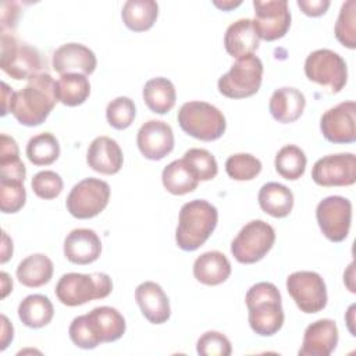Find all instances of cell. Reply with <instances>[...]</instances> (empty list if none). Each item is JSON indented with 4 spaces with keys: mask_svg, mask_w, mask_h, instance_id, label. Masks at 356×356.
<instances>
[{
    "mask_svg": "<svg viewBox=\"0 0 356 356\" xmlns=\"http://www.w3.org/2000/svg\"><path fill=\"white\" fill-rule=\"evenodd\" d=\"M124 316L114 307L99 306L75 317L68 328L72 343L81 349H95L103 342H114L125 332Z\"/></svg>",
    "mask_w": 356,
    "mask_h": 356,
    "instance_id": "6da1fadb",
    "label": "cell"
},
{
    "mask_svg": "<svg viewBox=\"0 0 356 356\" xmlns=\"http://www.w3.org/2000/svg\"><path fill=\"white\" fill-rule=\"evenodd\" d=\"M57 102L56 82L49 72H39L14 92L10 111L25 127H38L46 121Z\"/></svg>",
    "mask_w": 356,
    "mask_h": 356,
    "instance_id": "7a4b0ae2",
    "label": "cell"
},
{
    "mask_svg": "<svg viewBox=\"0 0 356 356\" xmlns=\"http://www.w3.org/2000/svg\"><path fill=\"white\" fill-rule=\"evenodd\" d=\"M218 221L217 209L203 199L185 203L179 210L175 242L179 249L193 252L214 232Z\"/></svg>",
    "mask_w": 356,
    "mask_h": 356,
    "instance_id": "3957f363",
    "label": "cell"
},
{
    "mask_svg": "<svg viewBox=\"0 0 356 356\" xmlns=\"http://www.w3.org/2000/svg\"><path fill=\"white\" fill-rule=\"evenodd\" d=\"M249 310V325L260 337L277 334L284 324L281 293L271 282H257L245 296Z\"/></svg>",
    "mask_w": 356,
    "mask_h": 356,
    "instance_id": "277c9868",
    "label": "cell"
},
{
    "mask_svg": "<svg viewBox=\"0 0 356 356\" xmlns=\"http://www.w3.org/2000/svg\"><path fill=\"white\" fill-rule=\"evenodd\" d=\"M113 291V281L106 273H68L56 285V296L65 306H81L95 299H104Z\"/></svg>",
    "mask_w": 356,
    "mask_h": 356,
    "instance_id": "5b68a950",
    "label": "cell"
},
{
    "mask_svg": "<svg viewBox=\"0 0 356 356\" xmlns=\"http://www.w3.org/2000/svg\"><path fill=\"white\" fill-rule=\"evenodd\" d=\"M181 129L203 142H211L222 136L227 128L224 114L206 102H186L178 111Z\"/></svg>",
    "mask_w": 356,
    "mask_h": 356,
    "instance_id": "8992f818",
    "label": "cell"
},
{
    "mask_svg": "<svg viewBox=\"0 0 356 356\" xmlns=\"http://www.w3.org/2000/svg\"><path fill=\"white\" fill-rule=\"evenodd\" d=\"M263 79V63L254 54H248L231 65L229 71L220 76L217 86L228 99L250 97L260 89Z\"/></svg>",
    "mask_w": 356,
    "mask_h": 356,
    "instance_id": "52a82bcc",
    "label": "cell"
},
{
    "mask_svg": "<svg viewBox=\"0 0 356 356\" xmlns=\"http://www.w3.org/2000/svg\"><path fill=\"white\" fill-rule=\"evenodd\" d=\"M0 67L13 79L21 81L39 74L43 61L36 47L19 42L13 33H1Z\"/></svg>",
    "mask_w": 356,
    "mask_h": 356,
    "instance_id": "ba28073f",
    "label": "cell"
},
{
    "mask_svg": "<svg viewBox=\"0 0 356 356\" xmlns=\"http://www.w3.org/2000/svg\"><path fill=\"white\" fill-rule=\"evenodd\" d=\"M274 242V228L263 220H252L241 228L231 242V253L236 261L253 264L270 252Z\"/></svg>",
    "mask_w": 356,
    "mask_h": 356,
    "instance_id": "9c48e42d",
    "label": "cell"
},
{
    "mask_svg": "<svg viewBox=\"0 0 356 356\" xmlns=\"http://www.w3.org/2000/svg\"><path fill=\"white\" fill-rule=\"evenodd\" d=\"M110 199V186L99 178H85L75 184L67 196L65 206L70 214L79 220L93 218L100 214Z\"/></svg>",
    "mask_w": 356,
    "mask_h": 356,
    "instance_id": "30bf717a",
    "label": "cell"
},
{
    "mask_svg": "<svg viewBox=\"0 0 356 356\" xmlns=\"http://www.w3.org/2000/svg\"><path fill=\"white\" fill-rule=\"evenodd\" d=\"M305 74L309 81L327 88L331 93L341 92L348 81L345 60L330 49L312 51L305 61Z\"/></svg>",
    "mask_w": 356,
    "mask_h": 356,
    "instance_id": "8fae6325",
    "label": "cell"
},
{
    "mask_svg": "<svg viewBox=\"0 0 356 356\" xmlns=\"http://www.w3.org/2000/svg\"><path fill=\"white\" fill-rule=\"evenodd\" d=\"M286 291L300 312L312 314L327 305L325 282L318 273L295 271L286 278Z\"/></svg>",
    "mask_w": 356,
    "mask_h": 356,
    "instance_id": "7c38bea8",
    "label": "cell"
},
{
    "mask_svg": "<svg viewBox=\"0 0 356 356\" xmlns=\"http://www.w3.org/2000/svg\"><path fill=\"white\" fill-rule=\"evenodd\" d=\"M316 218L324 236L331 242L346 239L352 222V203L343 196H327L316 207Z\"/></svg>",
    "mask_w": 356,
    "mask_h": 356,
    "instance_id": "4fadbf2b",
    "label": "cell"
},
{
    "mask_svg": "<svg viewBox=\"0 0 356 356\" xmlns=\"http://www.w3.org/2000/svg\"><path fill=\"white\" fill-rule=\"evenodd\" d=\"M253 7V26L259 39L273 42L285 36L291 26V11L286 0H254Z\"/></svg>",
    "mask_w": 356,
    "mask_h": 356,
    "instance_id": "5bb4252c",
    "label": "cell"
},
{
    "mask_svg": "<svg viewBox=\"0 0 356 356\" xmlns=\"http://www.w3.org/2000/svg\"><path fill=\"white\" fill-rule=\"evenodd\" d=\"M312 178L320 186H349L356 182V156L353 153L328 154L312 168Z\"/></svg>",
    "mask_w": 356,
    "mask_h": 356,
    "instance_id": "9a60e30c",
    "label": "cell"
},
{
    "mask_svg": "<svg viewBox=\"0 0 356 356\" xmlns=\"http://www.w3.org/2000/svg\"><path fill=\"white\" fill-rule=\"evenodd\" d=\"M323 136L332 143H353L356 140V103L342 102L328 108L320 120Z\"/></svg>",
    "mask_w": 356,
    "mask_h": 356,
    "instance_id": "2e32d148",
    "label": "cell"
},
{
    "mask_svg": "<svg viewBox=\"0 0 356 356\" xmlns=\"http://www.w3.org/2000/svg\"><path fill=\"white\" fill-rule=\"evenodd\" d=\"M136 145L143 157L161 160L174 149L172 128L161 120H149L139 128Z\"/></svg>",
    "mask_w": 356,
    "mask_h": 356,
    "instance_id": "e0dca14e",
    "label": "cell"
},
{
    "mask_svg": "<svg viewBox=\"0 0 356 356\" xmlns=\"http://www.w3.org/2000/svg\"><path fill=\"white\" fill-rule=\"evenodd\" d=\"M338 343V327L334 320L320 318L309 324L303 334L300 356H330Z\"/></svg>",
    "mask_w": 356,
    "mask_h": 356,
    "instance_id": "ac0fdd59",
    "label": "cell"
},
{
    "mask_svg": "<svg viewBox=\"0 0 356 356\" xmlns=\"http://www.w3.org/2000/svg\"><path fill=\"white\" fill-rule=\"evenodd\" d=\"M53 70L60 75L83 74L90 75L97 65L95 53L81 43H65L53 53Z\"/></svg>",
    "mask_w": 356,
    "mask_h": 356,
    "instance_id": "d6986e66",
    "label": "cell"
},
{
    "mask_svg": "<svg viewBox=\"0 0 356 356\" xmlns=\"http://www.w3.org/2000/svg\"><path fill=\"white\" fill-rule=\"evenodd\" d=\"M102 253L99 235L89 228L72 229L64 239V256L74 264H90Z\"/></svg>",
    "mask_w": 356,
    "mask_h": 356,
    "instance_id": "ffe728a7",
    "label": "cell"
},
{
    "mask_svg": "<svg viewBox=\"0 0 356 356\" xmlns=\"http://www.w3.org/2000/svg\"><path fill=\"white\" fill-rule=\"evenodd\" d=\"M135 299L142 314L149 323L163 324L170 318V300L159 284L153 281L139 284L135 289Z\"/></svg>",
    "mask_w": 356,
    "mask_h": 356,
    "instance_id": "44dd1931",
    "label": "cell"
},
{
    "mask_svg": "<svg viewBox=\"0 0 356 356\" xmlns=\"http://www.w3.org/2000/svg\"><path fill=\"white\" fill-rule=\"evenodd\" d=\"M88 165L100 174H117L124 163V156L120 145L108 136L95 138L86 152Z\"/></svg>",
    "mask_w": 356,
    "mask_h": 356,
    "instance_id": "7402d4cb",
    "label": "cell"
},
{
    "mask_svg": "<svg viewBox=\"0 0 356 356\" xmlns=\"http://www.w3.org/2000/svg\"><path fill=\"white\" fill-rule=\"evenodd\" d=\"M306 106L305 95L296 88L284 86L275 89L268 102V110L274 120L282 124L296 121Z\"/></svg>",
    "mask_w": 356,
    "mask_h": 356,
    "instance_id": "603a6c76",
    "label": "cell"
},
{
    "mask_svg": "<svg viewBox=\"0 0 356 356\" xmlns=\"http://www.w3.org/2000/svg\"><path fill=\"white\" fill-rule=\"evenodd\" d=\"M224 46L227 53L235 58L253 54L259 47V36L253 26V21L242 18L232 22L225 31Z\"/></svg>",
    "mask_w": 356,
    "mask_h": 356,
    "instance_id": "cb8c5ba5",
    "label": "cell"
},
{
    "mask_svg": "<svg viewBox=\"0 0 356 356\" xmlns=\"http://www.w3.org/2000/svg\"><path fill=\"white\" fill-rule=\"evenodd\" d=\"M231 275V263L218 250L200 254L193 263V277L204 285H220Z\"/></svg>",
    "mask_w": 356,
    "mask_h": 356,
    "instance_id": "d4e9b609",
    "label": "cell"
},
{
    "mask_svg": "<svg viewBox=\"0 0 356 356\" xmlns=\"http://www.w3.org/2000/svg\"><path fill=\"white\" fill-rule=\"evenodd\" d=\"M260 209L275 218L286 217L293 207L292 191L278 182L264 184L257 195Z\"/></svg>",
    "mask_w": 356,
    "mask_h": 356,
    "instance_id": "484cf974",
    "label": "cell"
},
{
    "mask_svg": "<svg viewBox=\"0 0 356 356\" xmlns=\"http://www.w3.org/2000/svg\"><path fill=\"white\" fill-rule=\"evenodd\" d=\"M53 271V261L43 253H35L21 260L17 267V278L28 288H39L51 280Z\"/></svg>",
    "mask_w": 356,
    "mask_h": 356,
    "instance_id": "4316f807",
    "label": "cell"
},
{
    "mask_svg": "<svg viewBox=\"0 0 356 356\" xmlns=\"http://www.w3.org/2000/svg\"><path fill=\"white\" fill-rule=\"evenodd\" d=\"M142 95L147 108L156 114L168 113L175 106L177 100L174 83L163 76L149 79L143 86Z\"/></svg>",
    "mask_w": 356,
    "mask_h": 356,
    "instance_id": "83f0119b",
    "label": "cell"
},
{
    "mask_svg": "<svg viewBox=\"0 0 356 356\" xmlns=\"http://www.w3.org/2000/svg\"><path fill=\"white\" fill-rule=\"evenodd\" d=\"M159 15V6L154 0H128L122 6L121 17L125 26L134 32L150 29Z\"/></svg>",
    "mask_w": 356,
    "mask_h": 356,
    "instance_id": "f1b7e54d",
    "label": "cell"
},
{
    "mask_svg": "<svg viewBox=\"0 0 356 356\" xmlns=\"http://www.w3.org/2000/svg\"><path fill=\"white\" fill-rule=\"evenodd\" d=\"M53 316V303L44 295H28L21 300L18 306V317L29 328H42L47 325Z\"/></svg>",
    "mask_w": 356,
    "mask_h": 356,
    "instance_id": "f546056e",
    "label": "cell"
},
{
    "mask_svg": "<svg viewBox=\"0 0 356 356\" xmlns=\"http://www.w3.org/2000/svg\"><path fill=\"white\" fill-rule=\"evenodd\" d=\"M90 95V83L83 74H64L56 81L57 102L68 107L82 104Z\"/></svg>",
    "mask_w": 356,
    "mask_h": 356,
    "instance_id": "4dcf8cb0",
    "label": "cell"
},
{
    "mask_svg": "<svg viewBox=\"0 0 356 356\" xmlns=\"http://www.w3.org/2000/svg\"><path fill=\"white\" fill-rule=\"evenodd\" d=\"M161 181L164 188L177 196L193 192L199 185V179L184 159L167 164L161 172Z\"/></svg>",
    "mask_w": 356,
    "mask_h": 356,
    "instance_id": "1f68e13d",
    "label": "cell"
},
{
    "mask_svg": "<svg viewBox=\"0 0 356 356\" xmlns=\"http://www.w3.org/2000/svg\"><path fill=\"white\" fill-rule=\"evenodd\" d=\"M0 143V179L25 181L26 170L19 159V149L14 138L1 134Z\"/></svg>",
    "mask_w": 356,
    "mask_h": 356,
    "instance_id": "d6a6232c",
    "label": "cell"
},
{
    "mask_svg": "<svg viewBox=\"0 0 356 356\" xmlns=\"http://www.w3.org/2000/svg\"><path fill=\"white\" fill-rule=\"evenodd\" d=\"M26 157L35 165L53 164L60 156L57 138L50 132H42L32 136L26 143Z\"/></svg>",
    "mask_w": 356,
    "mask_h": 356,
    "instance_id": "836d02e7",
    "label": "cell"
},
{
    "mask_svg": "<svg viewBox=\"0 0 356 356\" xmlns=\"http://www.w3.org/2000/svg\"><path fill=\"white\" fill-rule=\"evenodd\" d=\"M306 154L296 145H285L275 154V171L288 181L299 179L306 170Z\"/></svg>",
    "mask_w": 356,
    "mask_h": 356,
    "instance_id": "e575fe53",
    "label": "cell"
},
{
    "mask_svg": "<svg viewBox=\"0 0 356 356\" xmlns=\"http://www.w3.org/2000/svg\"><path fill=\"white\" fill-rule=\"evenodd\" d=\"M356 1L348 0L342 4L335 22L334 33L337 40L348 49L356 47Z\"/></svg>",
    "mask_w": 356,
    "mask_h": 356,
    "instance_id": "d590c367",
    "label": "cell"
},
{
    "mask_svg": "<svg viewBox=\"0 0 356 356\" xmlns=\"http://www.w3.org/2000/svg\"><path fill=\"white\" fill-rule=\"evenodd\" d=\"M225 171L235 181H250L261 171V161L250 153H236L227 159Z\"/></svg>",
    "mask_w": 356,
    "mask_h": 356,
    "instance_id": "8d00e7d4",
    "label": "cell"
},
{
    "mask_svg": "<svg viewBox=\"0 0 356 356\" xmlns=\"http://www.w3.org/2000/svg\"><path fill=\"white\" fill-rule=\"evenodd\" d=\"M182 159L189 165V168L199 181H210L218 172L216 157L206 149H189L185 152Z\"/></svg>",
    "mask_w": 356,
    "mask_h": 356,
    "instance_id": "74e56055",
    "label": "cell"
},
{
    "mask_svg": "<svg viewBox=\"0 0 356 356\" xmlns=\"http://www.w3.org/2000/svg\"><path fill=\"white\" fill-rule=\"evenodd\" d=\"M136 108L132 99L127 96H118L107 104L106 118L110 127L114 129H127L135 120Z\"/></svg>",
    "mask_w": 356,
    "mask_h": 356,
    "instance_id": "f35d334b",
    "label": "cell"
},
{
    "mask_svg": "<svg viewBox=\"0 0 356 356\" xmlns=\"http://www.w3.org/2000/svg\"><path fill=\"white\" fill-rule=\"evenodd\" d=\"M26 200L24 182L0 179V209L3 213L19 211Z\"/></svg>",
    "mask_w": 356,
    "mask_h": 356,
    "instance_id": "ab89813d",
    "label": "cell"
},
{
    "mask_svg": "<svg viewBox=\"0 0 356 356\" xmlns=\"http://www.w3.org/2000/svg\"><path fill=\"white\" fill-rule=\"evenodd\" d=\"M33 193L44 200H50L57 197L63 192V178L50 170L39 171L33 175L31 182Z\"/></svg>",
    "mask_w": 356,
    "mask_h": 356,
    "instance_id": "60d3db41",
    "label": "cell"
},
{
    "mask_svg": "<svg viewBox=\"0 0 356 356\" xmlns=\"http://www.w3.org/2000/svg\"><path fill=\"white\" fill-rule=\"evenodd\" d=\"M196 350L200 356H229L232 346L224 334L207 331L197 339Z\"/></svg>",
    "mask_w": 356,
    "mask_h": 356,
    "instance_id": "b9f144b4",
    "label": "cell"
},
{
    "mask_svg": "<svg viewBox=\"0 0 356 356\" xmlns=\"http://www.w3.org/2000/svg\"><path fill=\"white\" fill-rule=\"evenodd\" d=\"M330 0H298V7L309 17H320L330 7Z\"/></svg>",
    "mask_w": 356,
    "mask_h": 356,
    "instance_id": "7bdbcfd3",
    "label": "cell"
},
{
    "mask_svg": "<svg viewBox=\"0 0 356 356\" xmlns=\"http://www.w3.org/2000/svg\"><path fill=\"white\" fill-rule=\"evenodd\" d=\"M10 10H7L6 4H1V32H6L7 28L11 31L17 26V21L19 18V7L14 1H8Z\"/></svg>",
    "mask_w": 356,
    "mask_h": 356,
    "instance_id": "ee69618b",
    "label": "cell"
},
{
    "mask_svg": "<svg viewBox=\"0 0 356 356\" xmlns=\"http://www.w3.org/2000/svg\"><path fill=\"white\" fill-rule=\"evenodd\" d=\"M1 346H0V349L1 350H4L7 346H8V343L13 341V325L10 324V321H8V318L3 314L1 316Z\"/></svg>",
    "mask_w": 356,
    "mask_h": 356,
    "instance_id": "f6af8a7d",
    "label": "cell"
},
{
    "mask_svg": "<svg viewBox=\"0 0 356 356\" xmlns=\"http://www.w3.org/2000/svg\"><path fill=\"white\" fill-rule=\"evenodd\" d=\"M1 115H6L10 111L11 100L14 96V90L8 88L6 82H1Z\"/></svg>",
    "mask_w": 356,
    "mask_h": 356,
    "instance_id": "bcb514c9",
    "label": "cell"
},
{
    "mask_svg": "<svg viewBox=\"0 0 356 356\" xmlns=\"http://www.w3.org/2000/svg\"><path fill=\"white\" fill-rule=\"evenodd\" d=\"M13 256V241L3 231V246H1V263L4 264Z\"/></svg>",
    "mask_w": 356,
    "mask_h": 356,
    "instance_id": "7dc6e473",
    "label": "cell"
},
{
    "mask_svg": "<svg viewBox=\"0 0 356 356\" xmlns=\"http://www.w3.org/2000/svg\"><path fill=\"white\" fill-rule=\"evenodd\" d=\"M0 275H1V284H3V285H1V288H3L1 298H6L7 293H8L10 291H13V281L10 280V277H8L7 273H1Z\"/></svg>",
    "mask_w": 356,
    "mask_h": 356,
    "instance_id": "c3c4849f",
    "label": "cell"
},
{
    "mask_svg": "<svg viewBox=\"0 0 356 356\" xmlns=\"http://www.w3.org/2000/svg\"><path fill=\"white\" fill-rule=\"evenodd\" d=\"M241 3L242 1H213V4L216 6V7H218V8H221V10H224V11H228V10H231V8H235V7H238V6H241Z\"/></svg>",
    "mask_w": 356,
    "mask_h": 356,
    "instance_id": "681fc988",
    "label": "cell"
}]
</instances>
